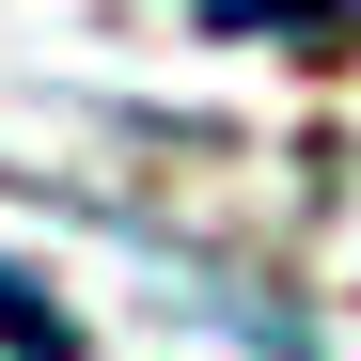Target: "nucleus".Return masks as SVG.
<instances>
[{
	"instance_id": "obj_1",
	"label": "nucleus",
	"mask_w": 361,
	"mask_h": 361,
	"mask_svg": "<svg viewBox=\"0 0 361 361\" xmlns=\"http://www.w3.org/2000/svg\"><path fill=\"white\" fill-rule=\"evenodd\" d=\"M0 345H32V361H79V330H63V314H47V298H32L16 267H0Z\"/></svg>"
}]
</instances>
